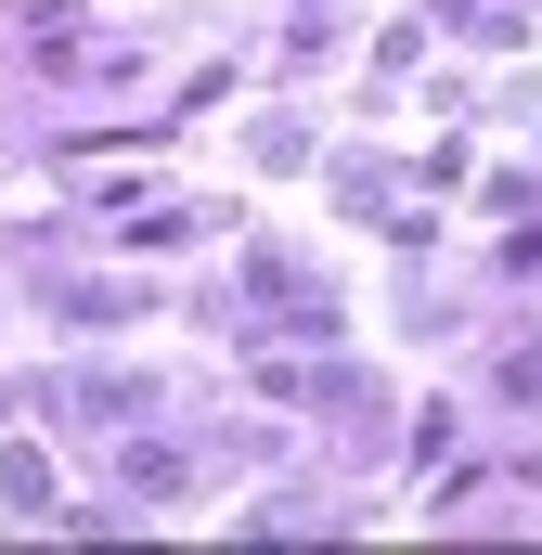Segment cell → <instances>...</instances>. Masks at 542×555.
Masks as SVG:
<instances>
[{"mask_svg":"<svg viewBox=\"0 0 542 555\" xmlns=\"http://www.w3.org/2000/svg\"><path fill=\"white\" fill-rule=\"evenodd\" d=\"M246 297H259L271 323H284V336H310V349H336V336H349V310H336V284L323 272H297V259H246Z\"/></svg>","mask_w":542,"mask_h":555,"instance_id":"cell-1","label":"cell"},{"mask_svg":"<svg viewBox=\"0 0 542 555\" xmlns=\"http://www.w3.org/2000/svg\"><path fill=\"white\" fill-rule=\"evenodd\" d=\"M155 401V375H52V414L65 426H117V414H142Z\"/></svg>","mask_w":542,"mask_h":555,"instance_id":"cell-2","label":"cell"},{"mask_svg":"<svg viewBox=\"0 0 542 555\" xmlns=\"http://www.w3.org/2000/svg\"><path fill=\"white\" fill-rule=\"evenodd\" d=\"M52 310H65V323H130V310H142V284H104V272H65V284H52Z\"/></svg>","mask_w":542,"mask_h":555,"instance_id":"cell-3","label":"cell"},{"mask_svg":"<svg viewBox=\"0 0 542 555\" xmlns=\"http://www.w3.org/2000/svg\"><path fill=\"white\" fill-rule=\"evenodd\" d=\"M0 504L13 517H52V452H0Z\"/></svg>","mask_w":542,"mask_h":555,"instance_id":"cell-4","label":"cell"},{"mask_svg":"<svg viewBox=\"0 0 542 555\" xmlns=\"http://www.w3.org/2000/svg\"><path fill=\"white\" fill-rule=\"evenodd\" d=\"M117 478H130V491H181V478H194V465H181V452H168V439H130V452H117Z\"/></svg>","mask_w":542,"mask_h":555,"instance_id":"cell-5","label":"cell"},{"mask_svg":"<svg viewBox=\"0 0 542 555\" xmlns=\"http://www.w3.org/2000/svg\"><path fill=\"white\" fill-rule=\"evenodd\" d=\"M491 388H504V401H542V336H517V349L491 362Z\"/></svg>","mask_w":542,"mask_h":555,"instance_id":"cell-6","label":"cell"},{"mask_svg":"<svg viewBox=\"0 0 542 555\" xmlns=\"http://www.w3.org/2000/svg\"><path fill=\"white\" fill-rule=\"evenodd\" d=\"M181 233H207V207H142L130 220V246H181Z\"/></svg>","mask_w":542,"mask_h":555,"instance_id":"cell-7","label":"cell"},{"mask_svg":"<svg viewBox=\"0 0 542 555\" xmlns=\"http://www.w3.org/2000/svg\"><path fill=\"white\" fill-rule=\"evenodd\" d=\"M491 272H504V284H530V272H542V233H504V246H491Z\"/></svg>","mask_w":542,"mask_h":555,"instance_id":"cell-8","label":"cell"}]
</instances>
